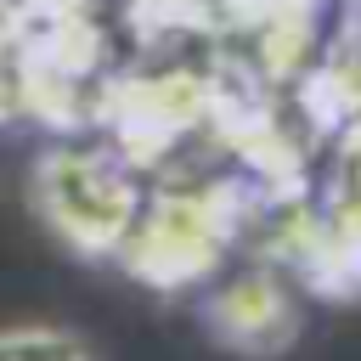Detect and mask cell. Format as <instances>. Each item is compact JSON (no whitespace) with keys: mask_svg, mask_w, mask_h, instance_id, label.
<instances>
[{"mask_svg":"<svg viewBox=\"0 0 361 361\" xmlns=\"http://www.w3.org/2000/svg\"><path fill=\"white\" fill-rule=\"evenodd\" d=\"M0 361H102L96 344L56 322H6L0 327Z\"/></svg>","mask_w":361,"mask_h":361,"instance_id":"obj_2","label":"cell"},{"mask_svg":"<svg viewBox=\"0 0 361 361\" xmlns=\"http://www.w3.org/2000/svg\"><path fill=\"white\" fill-rule=\"evenodd\" d=\"M28 192H34V209L45 214V226L62 243L85 248V254L113 248L130 231V220H135L130 180L107 158H96V152H68V147L45 152L34 164V186Z\"/></svg>","mask_w":361,"mask_h":361,"instance_id":"obj_1","label":"cell"}]
</instances>
